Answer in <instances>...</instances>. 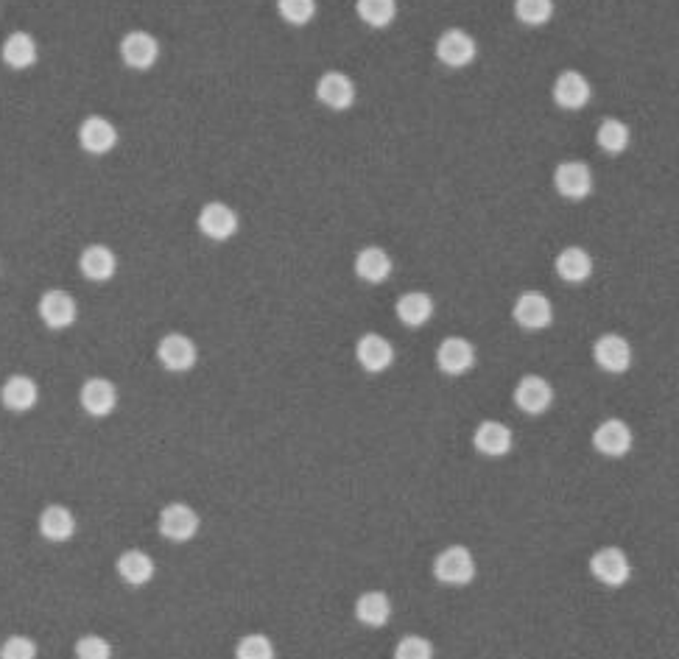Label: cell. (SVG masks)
Masks as SVG:
<instances>
[{
    "label": "cell",
    "instance_id": "cell-1",
    "mask_svg": "<svg viewBox=\"0 0 679 659\" xmlns=\"http://www.w3.org/2000/svg\"><path fill=\"white\" fill-rule=\"evenodd\" d=\"M434 576L439 584L448 587H464L476 579V559L464 545H450L445 551L436 553Z\"/></svg>",
    "mask_w": 679,
    "mask_h": 659
},
{
    "label": "cell",
    "instance_id": "cell-2",
    "mask_svg": "<svg viewBox=\"0 0 679 659\" xmlns=\"http://www.w3.org/2000/svg\"><path fill=\"white\" fill-rule=\"evenodd\" d=\"M478 56V45L473 34H467L464 28H448L439 34L436 40V59L448 68H467L473 65Z\"/></svg>",
    "mask_w": 679,
    "mask_h": 659
},
{
    "label": "cell",
    "instance_id": "cell-3",
    "mask_svg": "<svg viewBox=\"0 0 679 659\" xmlns=\"http://www.w3.org/2000/svg\"><path fill=\"white\" fill-rule=\"evenodd\" d=\"M590 573L598 584L604 587H624L629 576H632V565L626 559V553L621 548H598L590 556Z\"/></svg>",
    "mask_w": 679,
    "mask_h": 659
},
{
    "label": "cell",
    "instance_id": "cell-4",
    "mask_svg": "<svg viewBox=\"0 0 679 659\" xmlns=\"http://www.w3.org/2000/svg\"><path fill=\"white\" fill-rule=\"evenodd\" d=\"M37 313H40L42 324H45L48 330H68V327H73L76 319H79V305H76V299H73L68 291L54 288V291H45V294L40 296Z\"/></svg>",
    "mask_w": 679,
    "mask_h": 659
},
{
    "label": "cell",
    "instance_id": "cell-5",
    "mask_svg": "<svg viewBox=\"0 0 679 659\" xmlns=\"http://www.w3.org/2000/svg\"><path fill=\"white\" fill-rule=\"evenodd\" d=\"M554 188L571 202L587 199L593 193V171H590V165L579 160L559 162L557 171H554Z\"/></svg>",
    "mask_w": 679,
    "mask_h": 659
},
{
    "label": "cell",
    "instance_id": "cell-6",
    "mask_svg": "<svg viewBox=\"0 0 679 659\" xmlns=\"http://www.w3.org/2000/svg\"><path fill=\"white\" fill-rule=\"evenodd\" d=\"M512 313H515V322L523 330H531V333H540V330H545L548 324L554 322V305L540 291H523L517 296Z\"/></svg>",
    "mask_w": 679,
    "mask_h": 659
},
{
    "label": "cell",
    "instance_id": "cell-7",
    "mask_svg": "<svg viewBox=\"0 0 679 659\" xmlns=\"http://www.w3.org/2000/svg\"><path fill=\"white\" fill-rule=\"evenodd\" d=\"M160 534L168 542H191L199 534V514L193 512L188 503H168L160 512Z\"/></svg>",
    "mask_w": 679,
    "mask_h": 659
},
{
    "label": "cell",
    "instance_id": "cell-8",
    "mask_svg": "<svg viewBox=\"0 0 679 659\" xmlns=\"http://www.w3.org/2000/svg\"><path fill=\"white\" fill-rule=\"evenodd\" d=\"M436 366H439L442 375L450 377L467 375V372L476 366V347L462 336L445 338V341L436 347Z\"/></svg>",
    "mask_w": 679,
    "mask_h": 659
},
{
    "label": "cell",
    "instance_id": "cell-9",
    "mask_svg": "<svg viewBox=\"0 0 679 659\" xmlns=\"http://www.w3.org/2000/svg\"><path fill=\"white\" fill-rule=\"evenodd\" d=\"M515 403L523 414L540 417L554 405V386L540 375H526L517 380Z\"/></svg>",
    "mask_w": 679,
    "mask_h": 659
},
{
    "label": "cell",
    "instance_id": "cell-10",
    "mask_svg": "<svg viewBox=\"0 0 679 659\" xmlns=\"http://www.w3.org/2000/svg\"><path fill=\"white\" fill-rule=\"evenodd\" d=\"M121 59L126 68L149 70L160 59V42L149 31H129L121 40Z\"/></svg>",
    "mask_w": 679,
    "mask_h": 659
},
{
    "label": "cell",
    "instance_id": "cell-11",
    "mask_svg": "<svg viewBox=\"0 0 679 659\" xmlns=\"http://www.w3.org/2000/svg\"><path fill=\"white\" fill-rule=\"evenodd\" d=\"M593 361H596L598 369H604L610 375H624L626 369L632 366V347L624 336L604 333L593 344Z\"/></svg>",
    "mask_w": 679,
    "mask_h": 659
},
{
    "label": "cell",
    "instance_id": "cell-12",
    "mask_svg": "<svg viewBox=\"0 0 679 659\" xmlns=\"http://www.w3.org/2000/svg\"><path fill=\"white\" fill-rule=\"evenodd\" d=\"M157 358L168 372H191L196 361H199V350L193 344V338L182 336V333H168L163 341L157 344Z\"/></svg>",
    "mask_w": 679,
    "mask_h": 659
},
{
    "label": "cell",
    "instance_id": "cell-13",
    "mask_svg": "<svg viewBox=\"0 0 679 659\" xmlns=\"http://www.w3.org/2000/svg\"><path fill=\"white\" fill-rule=\"evenodd\" d=\"M199 229L204 238L210 241H230L232 235L241 229V218L232 210L230 204L224 202H210L204 204L199 213Z\"/></svg>",
    "mask_w": 679,
    "mask_h": 659
},
{
    "label": "cell",
    "instance_id": "cell-14",
    "mask_svg": "<svg viewBox=\"0 0 679 659\" xmlns=\"http://www.w3.org/2000/svg\"><path fill=\"white\" fill-rule=\"evenodd\" d=\"M316 98L325 107L344 112V109H350L355 104V81L347 73H341V70H327L316 81Z\"/></svg>",
    "mask_w": 679,
    "mask_h": 659
},
{
    "label": "cell",
    "instance_id": "cell-15",
    "mask_svg": "<svg viewBox=\"0 0 679 659\" xmlns=\"http://www.w3.org/2000/svg\"><path fill=\"white\" fill-rule=\"evenodd\" d=\"M79 403H82L87 417L104 419L118 405V389H115V383H109L107 377H90V380H84L82 391H79Z\"/></svg>",
    "mask_w": 679,
    "mask_h": 659
},
{
    "label": "cell",
    "instance_id": "cell-16",
    "mask_svg": "<svg viewBox=\"0 0 679 659\" xmlns=\"http://www.w3.org/2000/svg\"><path fill=\"white\" fill-rule=\"evenodd\" d=\"M632 428L626 425L624 419H604L593 431V447L601 456L607 458H621L632 450Z\"/></svg>",
    "mask_w": 679,
    "mask_h": 659
},
{
    "label": "cell",
    "instance_id": "cell-17",
    "mask_svg": "<svg viewBox=\"0 0 679 659\" xmlns=\"http://www.w3.org/2000/svg\"><path fill=\"white\" fill-rule=\"evenodd\" d=\"M590 98H593V87H590L587 76H582L579 70L559 73L557 81H554V101H557V107L576 112V109L587 107Z\"/></svg>",
    "mask_w": 679,
    "mask_h": 659
},
{
    "label": "cell",
    "instance_id": "cell-18",
    "mask_svg": "<svg viewBox=\"0 0 679 659\" xmlns=\"http://www.w3.org/2000/svg\"><path fill=\"white\" fill-rule=\"evenodd\" d=\"M355 358L369 375H381L394 364L392 341L378 336V333H367V336L358 338V344H355Z\"/></svg>",
    "mask_w": 679,
    "mask_h": 659
},
{
    "label": "cell",
    "instance_id": "cell-19",
    "mask_svg": "<svg viewBox=\"0 0 679 659\" xmlns=\"http://www.w3.org/2000/svg\"><path fill=\"white\" fill-rule=\"evenodd\" d=\"M79 146L87 154H109L118 146V129L115 123L107 121L104 115H90L79 126Z\"/></svg>",
    "mask_w": 679,
    "mask_h": 659
},
{
    "label": "cell",
    "instance_id": "cell-20",
    "mask_svg": "<svg viewBox=\"0 0 679 659\" xmlns=\"http://www.w3.org/2000/svg\"><path fill=\"white\" fill-rule=\"evenodd\" d=\"M0 403L6 405L14 414H26L34 405L40 403V386L37 380L28 375H12L0 386Z\"/></svg>",
    "mask_w": 679,
    "mask_h": 659
},
{
    "label": "cell",
    "instance_id": "cell-21",
    "mask_svg": "<svg viewBox=\"0 0 679 659\" xmlns=\"http://www.w3.org/2000/svg\"><path fill=\"white\" fill-rule=\"evenodd\" d=\"M79 271H82V277H87L90 283H107V280L115 277V271H118V257L104 243H93L79 257Z\"/></svg>",
    "mask_w": 679,
    "mask_h": 659
},
{
    "label": "cell",
    "instance_id": "cell-22",
    "mask_svg": "<svg viewBox=\"0 0 679 659\" xmlns=\"http://www.w3.org/2000/svg\"><path fill=\"white\" fill-rule=\"evenodd\" d=\"M473 444H476V450L481 456L501 458L512 450L515 436H512V431H509L503 422L487 419V422H481L476 428V433H473Z\"/></svg>",
    "mask_w": 679,
    "mask_h": 659
},
{
    "label": "cell",
    "instance_id": "cell-23",
    "mask_svg": "<svg viewBox=\"0 0 679 659\" xmlns=\"http://www.w3.org/2000/svg\"><path fill=\"white\" fill-rule=\"evenodd\" d=\"M392 271H394L392 257H389V252L381 249V246H367V249H361L358 257H355V274L369 285L386 283V280L392 277Z\"/></svg>",
    "mask_w": 679,
    "mask_h": 659
},
{
    "label": "cell",
    "instance_id": "cell-24",
    "mask_svg": "<svg viewBox=\"0 0 679 659\" xmlns=\"http://www.w3.org/2000/svg\"><path fill=\"white\" fill-rule=\"evenodd\" d=\"M554 269H557L559 280L579 285L593 277V257H590V252L582 249V246H565V249L557 255Z\"/></svg>",
    "mask_w": 679,
    "mask_h": 659
},
{
    "label": "cell",
    "instance_id": "cell-25",
    "mask_svg": "<svg viewBox=\"0 0 679 659\" xmlns=\"http://www.w3.org/2000/svg\"><path fill=\"white\" fill-rule=\"evenodd\" d=\"M40 56V48H37V40L26 34V31H12L3 48H0V59L9 65L12 70H26L37 62Z\"/></svg>",
    "mask_w": 679,
    "mask_h": 659
},
{
    "label": "cell",
    "instance_id": "cell-26",
    "mask_svg": "<svg viewBox=\"0 0 679 659\" xmlns=\"http://www.w3.org/2000/svg\"><path fill=\"white\" fill-rule=\"evenodd\" d=\"M355 618L361 620L369 629H383L389 618H392V601L389 595L381 590H369L364 592L358 601H355Z\"/></svg>",
    "mask_w": 679,
    "mask_h": 659
},
{
    "label": "cell",
    "instance_id": "cell-27",
    "mask_svg": "<svg viewBox=\"0 0 679 659\" xmlns=\"http://www.w3.org/2000/svg\"><path fill=\"white\" fill-rule=\"evenodd\" d=\"M115 567H118L123 584H129V587H146L157 573L154 559L146 551H123Z\"/></svg>",
    "mask_w": 679,
    "mask_h": 659
},
{
    "label": "cell",
    "instance_id": "cell-28",
    "mask_svg": "<svg viewBox=\"0 0 679 659\" xmlns=\"http://www.w3.org/2000/svg\"><path fill=\"white\" fill-rule=\"evenodd\" d=\"M40 534L48 542H68L76 534V517L65 506H45L40 514Z\"/></svg>",
    "mask_w": 679,
    "mask_h": 659
},
{
    "label": "cell",
    "instance_id": "cell-29",
    "mask_svg": "<svg viewBox=\"0 0 679 659\" xmlns=\"http://www.w3.org/2000/svg\"><path fill=\"white\" fill-rule=\"evenodd\" d=\"M397 319L406 324V327H422V324L431 322L434 316V299L422 291H408L397 299Z\"/></svg>",
    "mask_w": 679,
    "mask_h": 659
},
{
    "label": "cell",
    "instance_id": "cell-30",
    "mask_svg": "<svg viewBox=\"0 0 679 659\" xmlns=\"http://www.w3.org/2000/svg\"><path fill=\"white\" fill-rule=\"evenodd\" d=\"M596 143L601 151H607L612 157L615 154H624L626 148H629V126L624 121H618V118H604V121L598 123Z\"/></svg>",
    "mask_w": 679,
    "mask_h": 659
},
{
    "label": "cell",
    "instance_id": "cell-31",
    "mask_svg": "<svg viewBox=\"0 0 679 659\" xmlns=\"http://www.w3.org/2000/svg\"><path fill=\"white\" fill-rule=\"evenodd\" d=\"M355 12L369 28H386L397 17V0H355Z\"/></svg>",
    "mask_w": 679,
    "mask_h": 659
},
{
    "label": "cell",
    "instance_id": "cell-32",
    "mask_svg": "<svg viewBox=\"0 0 679 659\" xmlns=\"http://www.w3.org/2000/svg\"><path fill=\"white\" fill-rule=\"evenodd\" d=\"M515 14L523 26H545L554 17V0H515Z\"/></svg>",
    "mask_w": 679,
    "mask_h": 659
},
{
    "label": "cell",
    "instance_id": "cell-33",
    "mask_svg": "<svg viewBox=\"0 0 679 659\" xmlns=\"http://www.w3.org/2000/svg\"><path fill=\"white\" fill-rule=\"evenodd\" d=\"M277 12L288 26H308L316 17V0H277Z\"/></svg>",
    "mask_w": 679,
    "mask_h": 659
},
{
    "label": "cell",
    "instance_id": "cell-34",
    "mask_svg": "<svg viewBox=\"0 0 679 659\" xmlns=\"http://www.w3.org/2000/svg\"><path fill=\"white\" fill-rule=\"evenodd\" d=\"M235 659H274V643L266 634H246L235 646Z\"/></svg>",
    "mask_w": 679,
    "mask_h": 659
},
{
    "label": "cell",
    "instance_id": "cell-35",
    "mask_svg": "<svg viewBox=\"0 0 679 659\" xmlns=\"http://www.w3.org/2000/svg\"><path fill=\"white\" fill-rule=\"evenodd\" d=\"M394 659H434V646L420 634H406L394 648Z\"/></svg>",
    "mask_w": 679,
    "mask_h": 659
},
{
    "label": "cell",
    "instance_id": "cell-36",
    "mask_svg": "<svg viewBox=\"0 0 679 659\" xmlns=\"http://www.w3.org/2000/svg\"><path fill=\"white\" fill-rule=\"evenodd\" d=\"M40 648L26 634H12L0 646V659H37Z\"/></svg>",
    "mask_w": 679,
    "mask_h": 659
},
{
    "label": "cell",
    "instance_id": "cell-37",
    "mask_svg": "<svg viewBox=\"0 0 679 659\" xmlns=\"http://www.w3.org/2000/svg\"><path fill=\"white\" fill-rule=\"evenodd\" d=\"M76 659H112V643L101 634H84L76 640Z\"/></svg>",
    "mask_w": 679,
    "mask_h": 659
}]
</instances>
